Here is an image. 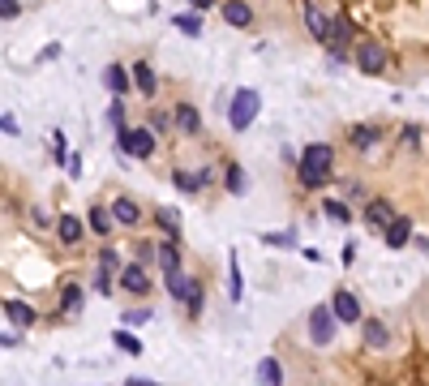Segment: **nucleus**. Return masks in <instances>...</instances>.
<instances>
[{
    "label": "nucleus",
    "mask_w": 429,
    "mask_h": 386,
    "mask_svg": "<svg viewBox=\"0 0 429 386\" xmlns=\"http://www.w3.org/2000/svg\"><path fill=\"white\" fill-rule=\"evenodd\" d=\"M331 163H335V150L326 142H314L300 150V185L305 189H322L331 180Z\"/></svg>",
    "instance_id": "f257e3e1"
},
{
    "label": "nucleus",
    "mask_w": 429,
    "mask_h": 386,
    "mask_svg": "<svg viewBox=\"0 0 429 386\" xmlns=\"http://www.w3.org/2000/svg\"><path fill=\"white\" fill-rule=\"evenodd\" d=\"M258 112H262L258 90H236V95H232V103H228V124L241 134V129H249V124L258 120Z\"/></svg>",
    "instance_id": "f03ea898"
},
{
    "label": "nucleus",
    "mask_w": 429,
    "mask_h": 386,
    "mask_svg": "<svg viewBox=\"0 0 429 386\" xmlns=\"http://www.w3.org/2000/svg\"><path fill=\"white\" fill-rule=\"evenodd\" d=\"M116 154L146 159V154H155V134H150V129H120L116 134Z\"/></svg>",
    "instance_id": "7ed1b4c3"
},
{
    "label": "nucleus",
    "mask_w": 429,
    "mask_h": 386,
    "mask_svg": "<svg viewBox=\"0 0 429 386\" xmlns=\"http://www.w3.org/2000/svg\"><path fill=\"white\" fill-rule=\"evenodd\" d=\"M335 330H339L335 309H331V305H314V314H309V344L326 348V344L335 339Z\"/></svg>",
    "instance_id": "20e7f679"
},
{
    "label": "nucleus",
    "mask_w": 429,
    "mask_h": 386,
    "mask_svg": "<svg viewBox=\"0 0 429 386\" xmlns=\"http://www.w3.org/2000/svg\"><path fill=\"white\" fill-rule=\"evenodd\" d=\"M395 219H399V215H395V202H387V198H373V202L365 206V223L378 227V232H387Z\"/></svg>",
    "instance_id": "39448f33"
},
{
    "label": "nucleus",
    "mask_w": 429,
    "mask_h": 386,
    "mask_svg": "<svg viewBox=\"0 0 429 386\" xmlns=\"http://www.w3.org/2000/svg\"><path fill=\"white\" fill-rule=\"evenodd\" d=\"M357 65L365 73H382L387 69V47L382 43H357Z\"/></svg>",
    "instance_id": "423d86ee"
},
{
    "label": "nucleus",
    "mask_w": 429,
    "mask_h": 386,
    "mask_svg": "<svg viewBox=\"0 0 429 386\" xmlns=\"http://www.w3.org/2000/svg\"><path fill=\"white\" fill-rule=\"evenodd\" d=\"M331 309H335V318H339V322H361V300L352 296L348 288H339V292L331 296Z\"/></svg>",
    "instance_id": "0eeeda50"
},
{
    "label": "nucleus",
    "mask_w": 429,
    "mask_h": 386,
    "mask_svg": "<svg viewBox=\"0 0 429 386\" xmlns=\"http://www.w3.org/2000/svg\"><path fill=\"white\" fill-rule=\"evenodd\" d=\"M120 288L133 292V296H142V292L150 288V275H146L142 266H120Z\"/></svg>",
    "instance_id": "6e6552de"
},
{
    "label": "nucleus",
    "mask_w": 429,
    "mask_h": 386,
    "mask_svg": "<svg viewBox=\"0 0 429 386\" xmlns=\"http://www.w3.org/2000/svg\"><path fill=\"white\" fill-rule=\"evenodd\" d=\"M382 241H387L391 249H403V245L412 241V219H403V215H399V219H395V223L382 232Z\"/></svg>",
    "instance_id": "1a4fd4ad"
},
{
    "label": "nucleus",
    "mask_w": 429,
    "mask_h": 386,
    "mask_svg": "<svg viewBox=\"0 0 429 386\" xmlns=\"http://www.w3.org/2000/svg\"><path fill=\"white\" fill-rule=\"evenodd\" d=\"M223 22L228 26H249L254 22V9H249L245 0H223Z\"/></svg>",
    "instance_id": "9d476101"
},
{
    "label": "nucleus",
    "mask_w": 429,
    "mask_h": 386,
    "mask_svg": "<svg viewBox=\"0 0 429 386\" xmlns=\"http://www.w3.org/2000/svg\"><path fill=\"white\" fill-rule=\"evenodd\" d=\"M133 86H138L146 99H155V95H159V77H155V69H150V65H133Z\"/></svg>",
    "instance_id": "9b49d317"
},
{
    "label": "nucleus",
    "mask_w": 429,
    "mask_h": 386,
    "mask_svg": "<svg viewBox=\"0 0 429 386\" xmlns=\"http://www.w3.org/2000/svg\"><path fill=\"white\" fill-rule=\"evenodd\" d=\"M112 219H116L120 227H133V223L142 219V211H138V202H129V198H116V202H112Z\"/></svg>",
    "instance_id": "f8f14e48"
},
{
    "label": "nucleus",
    "mask_w": 429,
    "mask_h": 386,
    "mask_svg": "<svg viewBox=\"0 0 429 386\" xmlns=\"http://www.w3.org/2000/svg\"><path fill=\"white\" fill-rule=\"evenodd\" d=\"M361 335H365L369 348H387V344H391V330L378 322V318H365V322H361Z\"/></svg>",
    "instance_id": "ddd939ff"
},
{
    "label": "nucleus",
    "mask_w": 429,
    "mask_h": 386,
    "mask_svg": "<svg viewBox=\"0 0 429 386\" xmlns=\"http://www.w3.org/2000/svg\"><path fill=\"white\" fill-rule=\"evenodd\" d=\"M258 386H284V369L275 356H262L258 360Z\"/></svg>",
    "instance_id": "4468645a"
},
{
    "label": "nucleus",
    "mask_w": 429,
    "mask_h": 386,
    "mask_svg": "<svg viewBox=\"0 0 429 386\" xmlns=\"http://www.w3.org/2000/svg\"><path fill=\"white\" fill-rule=\"evenodd\" d=\"M56 236H60V245H78V241H82V219H78V215H60Z\"/></svg>",
    "instance_id": "2eb2a0df"
},
{
    "label": "nucleus",
    "mask_w": 429,
    "mask_h": 386,
    "mask_svg": "<svg viewBox=\"0 0 429 386\" xmlns=\"http://www.w3.org/2000/svg\"><path fill=\"white\" fill-rule=\"evenodd\" d=\"M163 283H168V292H172L176 300H189V292H193V279H189L185 271H168Z\"/></svg>",
    "instance_id": "dca6fc26"
},
{
    "label": "nucleus",
    "mask_w": 429,
    "mask_h": 386,
    "mask_svg": "<svg viewBox=\"0 0 429 386\" xmlns=\"http://www.w3.org/2000/svg\"><path fill=\"white\" fill-rule=\"evenodd\" d=\"M5 318H9L13 326H31V322H35V309H31L26 300H13V296H9V300H5Z\"/></svg>",
    "instance_id": "f3484780"
},
{
    "label": "nucleus",
    "mask_w": 429,
    "mask_h": 386,
    "mask_svg": "<svg viewBox=\"0 0 429 386\" xmlns=\"http://www.w3.org/2000/svg\"><path fill=\"white\" fill-rule=\"evenodd\" d=\"M305 22H309L314 39H322V43H326V35H331V22H335V17H326L318 5H309V9H305Z\"/></svg>",
    "instance_id": "a211bd4d"
},
{
    "label": "nucleus",
    "mask_w": 429,
    "mask_h": 386,
    "mask_svg": "<svg viewBox=\"0 0 429 386\" xmlns=\"http://www.w3.org/2000/svg\"><path fill=\"white\" fill-rule=\"evenodd\" d=\"M104 86H108V90L120 99L124 90H129V73H124L120 65H108V69H104Z\"/></svg>",
    "instance_id": "6ab92c4d"
},
{
    "label": "nucleus",
    "mask_w": 429,
    "mask_h": 386,
    "mask_svg": "<svg viewBox=\"0 0 429 386\" xmlns=\"http://www.w3.org/2000/svg\"><path fill=\"white\" fill-rule=\"evenodd\" d=\"M176 129H181V134H197V129H202V116H197V108L181 103V108H176Z\"/></svg>",
    "instance_id": "aec40b11"
},
{
    "label": "nucleus",
    "mask_w": 429,
    "mask_h": 386,
    "mask_svg": "<svg viewBox=\"0 0 429 386\" xmlns=\"http://www.w3.org/2000/svg\"><path fill=\"white\" fill-rule=\"evenodd\" d=\"M155 257H159L163 275H168V271H185V266H181V253H176V241H163V245L155 249Z\"/></svg>",
    "instance_id": "412c9836"
},
{
    "label": "nucleus",
    "mask_w": 429,
    "mask_h": 386,
    "mask_svg": "<svg viewBox=\"0 0 429 386\" xmlns=\"http://www.w3.org/2000/svg\"><path fill=\"white\" fill-rule=\"evenodd\" d=\"M108 227H112V211L95 206V211H90V232H95V236H108Z\"/></svg>",
    "instance_id": "4be33fe9"
},
{
    "label": "nucleus",
    "mask_w": 429,
    "mask_h": 386,
    "mask_svg": "<svg viewBox=\"0 0 429 386\" xmlns=\"http://www.w3.org/2000/svg\"><path fill=\"white\" fill-rule=\"evenodd\" d=\"M172 26H176V31H185V35H202V17L197 13H181V17H172Z\"/></svg>",
    "instance_id": "5701e85b"
},
{
    "label": "nucleus",
    "mask_w": 429,
    "mask_h": 386,
    "mask_svg": "<svg viewBox=\"0 0 429 386\" xmlns=\"http://www.w3.org/2000/svg\"><path fill=\"white\" fill-rule=\"evenodd\" d=\"M112 339H116V348H120V352H129V356H142V344H138V335H129V330H116Z\"/></svg>",
    "instance_id": "b1692460"
},
{
    "label": "nucleus",
    "mask_w": 429,
    "mask_h": 386,
    "mask_svg": "<svg viewBox=\"0 0 429 386\" xmlns=\"http://www.w3.org/2000/svg\"><path fill=\"white\" fill-rule=\"evenodd\" d=\"M373 142H378V134H373L369 124H357V129H352V146H357V150H369Z\"/></svg>",
    "instance_id": "393cba45"
},
{
    "label": "nucleus",
    "mask_w": 429,
    "mask_h": 386,
    "mask_svg": "<svg viewBox=\"0 0 429 386\" xmlns=\"http://www.w3.org/2000/svg\"><path fill=\"white\" fill-rule=\"evenodd\" d=\"M172 180H176V189H185V193H197V189H202V180H207V172H202V176H189V172H176Z\"/></svg>",
    "instance_id": "a878e982"
},
{
    "label": "nucleus",
    "mask_w": 429,
    "mask_h": 386,
    "mask_svg": "<svg viewBox=\"0 0 429 386\" xmlns=\"http://www.w3.org/2000/svg\"><path fill=\"white\" fill-rule=\"evenodd\" d=\"M322 211L331 215L335 223H348V219H352V211H348V206H343V202H331V198H326V206H322Z\"/></svg>",
    "instance_id": "bb28decb"
},
{
    "label": "nucleus",
    "mask_w": 429,
    "mask_h": 386,
    "mask_svg": "<svg viewBox=\"0 0 429 386\" xmlns=\"http://www.w3.org/2000/svg\"><path fill=\"white\" fill-rule=\"evenodd\" d=\"M262 241H266V245H280V249H292V245H296V236H292V232H266Z\"/></svg>",
    "instance_id": "cd10ccee"
},
{
    "label": "nucleus",
    "mask_w": 429,
    "mask_h": 386,
    "mask_svg": "<svg viewBox=\"0 0 429 386\" xmlns=\"http://www.w3.org/2000/svg\"><path fill=\"white\" fill-rule=\"evenodd\" d=\"M60 305H65V309H82V288H78V283H69V288H65Z\"/></svg>",
    "instance_id": "c85d7f7f"
},
{
    "label": "nucleus",
    "mask_w": 429,
    "mask_h": 386,
    "mask_svg": "<svg viewBox=\"0 0 429 386\" xmlns=\"http://www.w3.org/2000/svg\"><path fill=\"white\" fill-rule=\"evenodd\" d=\"M228 189H232V193H245V172H241L236 163H228Z\"/></svg>",
    "instance_id": "c756f323"
},
{
    "label": "nucleus",
    "mask_w": 429,
    "mask_h": 386,
    "mask_svg": "<svg viewBox=\"0 0 429 386\" xmlns=\"http://www.w3.org/2000/svg\"><path fill=\"white\" fill-rule=\"evenodd\" d=\"M185 309H189V314H193V318L202 314V288H197V283H193V292H189V300H185Z\"/></svg>",
    "instance_id": "7c9ffc66"
},
{
    "label": "nucleus",
    "mask_w": 429,
    "mask_h": 386,
    "mask_svg": "<svg viewBox=\"0 0 429 386\" xmlns=\"http://www.w3.org/2000/svg\"><path fill=\"white\" fill-rule=\"evenodd\" d=\"M22 13V5H17V0H0V17H5V22H13Z\"/></svg>",
    "instance_id": "2f4dec72"
},
{
    "label": "nucleus",
    "mask_w": 429,
    "mask_h": 386,
    "mask_svg": "<svg viewBox=\"0 0 429 386\" xmlns=\"http://www.w3.org/2000/svg\"><path fill=\"white\" fill-rule=\"evenodd\" d=\"M159 223L168 227V236L176 241V211H159Z\"/></svg>",
    "instance_id": "473e14b6"
},
{
    "label": "nucleus",
    "mask_w": 429,
    "mask_h": 386,
    "mask_svg": "<svg viewBox=\"0 0 429 386\" xmlns=\"http://www.w3.org/2000/svg\"><path fill=\"white\" fill-rule=\"evenodd\" d=\"M0 129H5V138H17V120H13V112L0 116Z\"/></svg>",
    "instance_id": "72a5a7b5"
},
{
    "label": "nucleus",
    "mask_w": 429,
    "mask_h": 386,
    "mask_svg": "<svg viewBox=\"0 0 429 386\" xmlns=\"http://www.w3.org/2000/svg\"><path fill=\"white\" fill-rule=\"evenodd\" d=\"M232 300H241V271H236V253H232Z\"/></svg>",
    "instance_id": "f704fd0d"
},
{
    "label": "nucleus",
    "mask_w": 429,
    "mask_h": 386,
    "mask_svg": "<svg viewBox=\"0 0 429 386\" xmlns=\"http://www.w3.org/2000/svg\"><path fill=\"white\" fill-rule=\"evenodd\" d=\"M108 116H112V120H116V124H120V129H124V108H120V99H116V103H112V112H108Z\"/></svg>",
    "instance_id": "c9c22d12"
},
{
    "label": "nucleus",
    "mask_w": 429,
    "mask_h": 386,
    "mask_svg": "<svg viewBox=\"0 0 429 386\" xmlns=\"http://www.w3.org/2000/svg\"><path fill=\"white\" fill-rule=\"evenodd\" d=\"M189 5H193V9H211V5H215V0H189Z\"/></svg>",
    "instance_id": "e433bc0d"
},
{
    "label": "nucleus",
    "mask_w": 429,
    "mask_h": 386,
    "mask_svg": "<svg viewBox=\"0 0 429 386\" xmlns=\"http://www.w3.org/2000/svg\"><path fill=\"white\" fill-rule=\"evenodd\" d=\"M124 386H155V382H146V378H129Z\"/></svg>",
    "instance_id": "4c0bfd02"
},
{
    "label": "nucleus",
    "mask_w": 429,
    "mask_h": 386,
    "mask_svg": "<svg viewBox=\"0 0 429 386\" xmlns=\"http://www.w3.org/2000/svg\"><path fill=\"white\" fill-rule=\"evenodd\" d=\"M421 249H425V253H429V236H425V241H421Z\"/></svg>",
    "instance_id": "58836bf2"
}]
</instances>
